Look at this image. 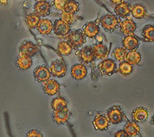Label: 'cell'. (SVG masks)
<instances>
[{
	"mask_svg": "<svg viewBox=\"0 0 154 137\" xmlns=\"http://www.w3.org/2000/svg\"><path fill=\"white\" fill-rule=\"evenodd\" d=\"M17 65L21 70L26 71L32 67L33 64V61L32 57L25 55H20L19 57L17 59Z\"/></svg>",
	"mask_w": 154,
	"mask_h": 137,
	"instance_id": "7402d4cb",
	"label": "cell"
},
{
	"mask_svg": "<svg viewBox=\"0 0 154 137\" xmlns=\"http://www.w3.org/2000/svg\"><path fill=\"white\" fill-rule=\"evenodd\" d=\"M44 91L49 96H54L59 92L60 85L54 79H48L44 82Z\"/></svg>",
	"mask_w": 154,
	"mask_h": 137,
	"instance_id": "7c38bea8",
	"label": "cell"
},
{
	"mask_svg": "<svg viewBox=\"0 0 154 137\" xmlns=\"http://www.w3.org/2000/svg\"><path fill=\"white\" fill-rule=\"evenodd\" d=\"M83 31L86 37L90 39H93L99 34L100 28L96 23L90 21L86 23L83 27Z\"/></svg>",
	"mask_w": 154,
	"mask_h": 137,
	"instance_id": "9a60e30c",
	"label": "cell"
},
{
	"mask_svg": "<svg viewBox=\"0 0 154 137\" xmlns=\"http://www.w3.org/2000/svg\"><path fill=\"white\" fill-rule=\"evenodd\" d=\"M50 70L52 76L55 77L61 78L66 75L67 69L63 61L56 60L51 63Z\"/></svg>",
	"mask_w": 154,
	"mask_h": 137,
	"instance_id": "277c9868",
	"label": "cell"
},
{
	"mask_svg": "<svg viewBox=\"0 0 154 137\" xmlns=\"http://www.w3.org/2000/svg\"><path fill=\"white\" fill-rule=\"evenodd\" d=\"M115 136L116 137H128V135L125 133L124 130H119L118 132H117L115 134Z\"/></svg>",
	"mask_w": 154,
	"mask_h": 137,
	"instance_id": "d590c367",
	"label": "cell"
},
{
	"mask_svg": "<svg viewBox=\"0 0 154 137\" xmlns=\"http://www.w3.org/2000/svg\"><path fill=\"white\" fill-rule=\"evenodd\" d=\"M131 13L134 18L137 19H143L146 16L147 12L143 5L140 4H135L130 7Z\"/></svg>",
	"mask_w": 154,
	"mask_h": 137,
	"instance_id": "cb8c5ba5",
	"label": "cell"
},
{
	"mask_svg": "<svg viewBox=\"0 0 154 137\" xmlns=\"http://www.w3.org/2000/svg\"><path fill=\"white\" fill-rule=\"evenodd\" d=\"M70 112L67 107L58 111H54L53 118L55 123L58 124H63L69 120Z\"/></svg>",
	"mask_w": 154,
	"mask_h": 137,
	"instance_id": "4fadbf2b",
	"label": "cell"
},
{
	"mask_svg": "<svg viewBox=\"0 0 154 137\" xmlns=\"http://www.w3.org/2000/svg\"><path fill=\"white\" fill-rule=\"evenodd\" d=\"M51 5L48 1H39L34 5V13L39 17H45L49 16L51 13Z\"/></svg>",
	"mask_w": 154,
	"mask_h": 137,
	"instance_id": "ba28073f",
	"label": "cell"
},
{
	"mask_svg": "<svg viewBox=\"0 0 154 137\" xmlns=\"http://www.w3.org/2000/svg\"><path fill=\"white\" fill-rule=\"evenodd\" d=\"M79 10V7L78 2L74 1V0H67L63 11L68 12L69 13L75 15L78 13Z\"/></svg>",
	"mask_w": 154,
	"mask_h": 137,
	"instance_id": "f1b7e54d",
	"label": "cell"
},
{
	"mask_svg": "<svg viewBox=\"0 0 154 137\" xmlns=\"http://www.w3.org/2000/svg\"><path fill=\"white\" fill-rule=\"evenodd\" d=\"M87 74V69L82 64H75L71 69V75H72V77L77 81L84 79Z\"/></svg>",
	"mask_w": 154,
	"mask_h": 137,
	"instance_id": "8fae6325",
	"label": "cell"
},
{
	"mask_svg": "<svg viewBox=\"0 0 154 137\" xmlns=\"http://www.w3.org/2000/svg\"><path fill=\"white\" fill-rule=\"evenodd\" d=\"M109 124L107 117L101 114H97L93 121V124L95 130H101V131L106 130L108 129Z\"/></svg>",
	"mask_w": 154,
	"mask_h": 137,
	"instance_id": "5bb4252c",
	"label": "cell"
},
{
	"mask_svg": "<svg viewBox=\"0 0 154 137\" xmlns=\"http://www.w3.org/2000/svg\"><path fill=\"white\" fill-rule=\"evenodd\" d=\"M27 136H28V137H42L43 135L42 133L38 131V130L33 129V130H31L29 133H27Z\"/></svg>",
	"mask_w": 154,
	"mask_h": 137,
	"instance_id": "e575fe53",
	"label": "cell"
},
{
	"mask_svg": "<svg viewBox=\"0 0 154 137\" xmlns=\"http://www.w3.org/2000/svg\"><path fill=\"white\" fill-rule=\"evenodd\" d=\"M67 1V0H54L53 4L55 9L63 11Z\"/></svg>",
	"mask_w": 154,
	"mask_h": 137,
	"instance_id": "836d02e7",
	"label": "cell"
},
{
	"mask_svg": "<svg viewBox=\"0 0 154 137\" xmlns=\"http://www.w3.org/2000/svg\"><path fill=\"white\" fill-rule=\"evenodd\" d=\"M143 37L146 40L153 42L154 41V27L152 25H147L144 27L142 31Z\"/></svg>",
	"mask_w": 154,
	"mask_h": 137,
	"instance_id": "4dcf8cb0",
	"label": "cell"
},
{
	"mask_svg": "<svg viewBox=\"0 0 154 137\" xmlns=\"http://www.w3.org/2000/svg\"><path fill=\"white\" fill-rule=\"evenodd\" d=\"M148 117V112L146 108L143 106L137 107L132 112V118L135 122L141 123L147 120Z\"/></svg>",
	"mask_w": 154,
	"mask_h": 137,
	"instance_id": "44dd1931",
	"label": "cell"
},
{
	"mask_svg": "<svg viewBox=\"0 0 154 137\" xmlns=\"http://www.w3.org/2000/svg\"><path fill=\"white\" fill-rule=\"evenodd\" d=\"M61 19L68 25H71L74 21V15L69 13L68 12L63 11L61 15Z\"/></svg>",
	"mask_w": 154,
	"mask_h": 137,
	"instance_id": "d6a6232c",
	"label": "cell"
},
{
	"mask_svg": "<svg viewBox=\"0 0 154 137\" xmlns=\"http://www.w3.org/2000/svg\"><path fill=\"white\" fill-rule=\"evenodd\" d=\"M66 41L73 49H78L86 42V36L81 29L69 32L66 36Z\"/></svg>",
	"mask_w": 154,
	"mask_h": 137,
	"instance_id": "6da1fadb",
	"label": "cell"
},
{
	"mask_svg": "<svg viewBox=\"0 0 154 137\" xmlns=\"http://www.w3.org/2000/svg\"><path fill=\"white\" fill-rule=\"evenodd\" d=\"M77 55L78 56L79 61L86 64L93 62L95 58L93 51H92V47L90 46L84 47L77 53Z\"/></svg>",
	"mask_w": 154,
	"mask_h": 137,
	"instance_id": "9c48e42d",
	"label": "cell"
},
{
	"mask_svg": "<svg viewBox=\"0 0 154 137\" xmlns=\"http://www.w3.org/2000/svg\"><path fill=\"white\" fill-rule=\"evenodd\" d=\"M33 75L35 80L39 83H44L51 77L50 69L44 65L38 66V67H36L33 71Z\"/></svg>",
	"mask_w": 154,
	"mask_h": 137,
	"instance_id": "8992f818",
	"label": "cell"
},
{
	"mask_svg": "<svg viewBox=\"0 0 154 137\" xmlns=\"http://www.w3.org/2000/svg\"><path fill=\"white\" fill-rule=\"evenodd\" d=\"M128 50H126L124 47H117L113 51V55L115 57V59L120 62L125 59Z\"/></svg>",
	"mask_w": 154,
	"mask_h": 137,
	"instance_id": "1f68e13d",
	"label": "cell"
},
{
	"mask_svg": "<svg viewBox=\"0 0 154 137\" xmlns=\"http://www.w3.org/2000/svg\"><path fill=\"white\" fill-rule=\"evenodd\" d=\"M125 59L132 65H136L141 62V56L140 52H138L136 50L129 51V52H128L127 53Z\"/></svg>",
	"mask_w": 154,
	"mask_h": 137,
	"instance_id": "d4e9b609",
	"label": "cell"
},
{
	"mask_svg": "<svg viewBox=\"0 0 154 137\" xmlns=\"http://www.w3.org/2000/svg\"><path fill=\"white\" fill-rule=\"evenodd\" d=\"M124 130L129 136L134 137L139 135L140 128L135 121H128L125 125Z\"/></svg>",
	"mask_w": 154,
	"mask_h": 137,
	"instance_id": "603a6c76",
	"label": "cell"
},
{
	"mask_svg": "<svg viewBox=\"0 0 154 137\" xmlns=\"http://www.w3.org/2000/svg\"><path fill=\"white\" fill-rule=\"evenodd\" d=\"M66 100L61 97H57L51 102V108L54 111H58L67 107Z\"/></svg>",
	"mask_w": 154,
	"mask_h": 137,
	"instance_id": "83f0119b",
	"label": "cell"
},
{
	"mask_svg": "<svg viewBox=\"0 0 154 137\" xmlns=\"http://www.w3.org/2000/svg\"><path fill=\"white\" fill-rule=\"evenodd\" d=\"M122 43L124 47L128 51L136 50L140 45L137 39L131 35H128L124 37L122 41Z\"/></svg>",
	"mask_w": 154,
	"mask_h": 137,
	"instance_id": "ac0fdd59",
	"label": "cell"
},
{
	"mask_svg": "<svg viewBox=\"0 0 154 137\" xmlns=\"http://www.w3.org/2000/svg\"><path fill=\"white\" fill-rule=\"evenodd\" d=\"M73 48L67 41H63L59 43L57 46V51L61 55L68 56L72 52Z\"/></svg>",
	"mask_w": 154,
	"mask_h": 137,
	"instance_id": "4316f807",
	"label": "cell"
},
{
	"mask_svg": "<svg viewBox=\"0 0 154 137\" xmlns=\"http://www.w3.org/2000/svg\"><path fill=\"white\" fill-rule=\"evenodd\" d=\"M92 51L95 57L98 59H106L109 52V49L106 45L103 43H97L92 47Z\"/></svg>",
	"mask_w": 154,
	"mask_h": 137,
	"instance_id": "2e32d148",
	"label": "cell"
},
{
	"mask_svg": "<svg viewBox=\"0 0 154 137\" xmlns=\"http://www.w3.org/2000/svg\"><path fill=\"white\" fill-rule=\"evenodd\" d=\"M37 29L39 33L42 35H49L53 30V23L48 19H40L39 23L37 25Z\"/></svg>",
	"mask_w": 154,
	"mask_h": 137,
	"instance_id": "e0dca14e",
	"label": "cell"
},
{
	"mask_svg": "<svg viewBox=\"0 0 154 137\" xmlns=\"http://www.w3.org/2000/svg\"><path fill=\"white\" fill-rule=\"evenodd\" d=\"M109 1L112 3V4H115V5H118L120 3H122L123 1H124V0H109Z\"/></svg>",
	"mask_w": 154,
	"mask_h": 137,
	"instance_id": "8d00e7d4",
	"label": "cell"
},
{
	"mask_svg": "<svg viewBox=\"0 0 154 137\" xmlns=\"http://www.w3.org/2000/svg\"><path fill=\"white\" fill-rule=\"evenodd\" d=\"M36 1H45V0H36Z\"/></svg>",
	"mask_w": 154,
	"mask_h": 137,
	"instance_id": "f35d334b",
	"label": "cell"
},
{
	"mask_svg": "<svg viewBox=\"0 0 154 137\" xmlns=\"http://www.w3.org/2000/svg\"><path fill=\"white\" fill-rule=\"evenodd\" d=\"M120 30L124 35H131L137 28V25L134 21L131 19H125L120 23Z\"/></svg>",
	"mask_w": 154,
	"mask_h": 137,
	"instance_id": "d6986e66",
	"label": "cell"
},
{
	"mask_svg": "<svg viewBox=\"0 0 154 137\" xmlns=\"http://www.w3.org/2000/svg\"><path fill=\"white\" fill-rule=\"evenodd\" d=\"M38 52V47L35 44L31 41H25L20 48V55H25L32 57Z\"/></svg>",
	"mask_w": 154,
	"mask_h": 137,
	"instance_id": "30bf717a",
	"label": "cell"
},
{
	"mask_svg": "<svg viewBox=\"0 0 154 137\" xmlns=\"http://www.w3.org/2000/svg\"><path fill=\"white\" fill-rule=\"evenodd\" d=\"M53 30L56 35L64 37L71 31V26L63 22L61 19H57L53 24Z\"/></svg>",
	"mask_w": 154,
	"mask_h": 137,
	"instance_id": "52a82bcc",
	"label": "cell"
},
{
	"mask_svg": "<svg viewBox=\"0 0 154 137\" xmlns=\"http://www.w3.org/2000/svg\"><path fill=\"white\" fill-rule=\"evenodd\" d=\"M8 4V0H0V5H7Z\"/></svg>",
	"mask_w": 154,
	"mask_h": 137,
	"instance_id": "74e56055",
	"label": "cell"
},
{
	"mask_svg": "<svg viewBox=\"0 0 154 137\" xmlns=\"http://www.w3.org/2000/svg\"><path fill=\"white\" fill-rule=\"evenodd\" d=\"M118 71L123 75H129L133 71V66H132L131 64L128 63L127 61H123L119 63Z\"/></svg>",
	"mask_w": 154,
	"mask_h": 137,
	"instance_id": "f546056e",
	"label": "cell"
},
{
	"mask_svg": "<svg viewBox=\"0 0 154 137\" xmlns=\"http://www.w3.org/2000/svg\"><path fill=\"white\" fill-rule=\"evenodd\" d=\"M40 17L35 13H30L26 16V23L29 29H35L40 20Z\"/></svg>",
	"mask_w": 154,
	"mask_h": 137,
	"instance_id": "484cf974",
	"label": "cell"
},
{
	"mask_svg": "<svg viewBox=\"0 0 154 137\" xmlns=\"http://www.w3.org/2000/svg\"><path fill=\"white\" fill-rule=\"evenodd\" d=\"M101 73L104 75H112L114 73L117 69V65L114 60L105 59L98 65Z\"/></svg>",
	"mask_w": 154,
	"mask_h": 137,
	"instance_id": "5b68a950",
	"label": "cell"
},
{
	"mask_svg": "<svg viewBox=\"0 0 154 137\" xmlns=\"http://www.w3.org/2000/svg\"><path fill=\"white\" fill-rule=\"evenodd\" d=\"M101 24L106 31L112 32L118 28L119 20L114 15L107 14L101 17Z\"/></svg>",
	"mask_w": 154,
	"mask_h": 137,
	"instance_id": "3957f363",
	"label": "cell"
},
{
	"mask_svg": "<svg viewBox=\"0 0 154 137\" xmlns=\"http://www.w3.org/2000/svg\"><path fill=\"white\" fill-rule=\"evenodd\" d=\"M114 11L117 16L121 18H127L131 13L129 4L125 1L116 5L114 8Z\"/></svg>",
	"mask_w": 154,
	"mask_h": 137,
	"instance_id": "ffe728a7",
	"label": "cell"
},
{
	"mask_svg": "<svg viewBox=\"0 0 154 137\" xmlns=\"http://www.w3.org/2000/svg\"><path fill=\"white\" fill-rule=\"evenodd\" d=\"M107 118L109 123L118 124L121 123L125 118L124 111L119 106H113L107 111Z\"/></svg>",
	"mask_w": 154,
	"mask_h": 137,
	"instance_id": "7a4b0ae2",
	"label": "cell"
}]
</instances>
